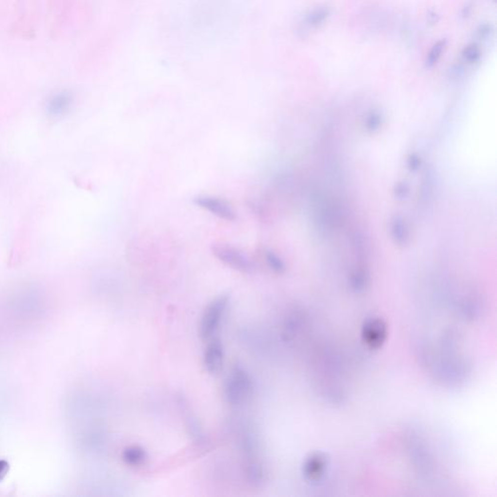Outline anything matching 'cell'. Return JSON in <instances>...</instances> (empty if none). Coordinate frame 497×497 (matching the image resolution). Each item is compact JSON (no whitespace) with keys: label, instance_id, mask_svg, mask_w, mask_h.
I'll return each instance as SVG.
<instances>
[{"label":"cell","instance_id":"14","mask_svg":"<svg viewBox=\"0 0 497 497\" xmlns=\"http://www.w3.org/2000/svg\"><path fill=\"white\" fill-rule=\"evenodd\" d=\"M329 14V11L327 8H318L314 11H312L307 17H306V22L308 25L316 27L319 26L320 23H322L325 18H327Z\"/></svg>","mask_w":497,"mask_h":497},{"label":"cell","instance_id":"12","mask_svg":"<svg viewBox=\"0 0 497 497\" xmlns=\"http://www.w3.org/2000/svg\"><path fill=\"white\" fill-rule=\"evenodd\" d=\"M264 260L268 267L276 274H284L285 272L284 261L274 250L266 248L264 250Z\"/></svg>","mask_w":497,"mask_h":497},{"label":"cell","instance_id":"18","mask_svg":"<svg viewBox=\"0 0 497 497\" xmlns=\"http://www.w3.org/2000/svg\"><path fill=\"white\" fill-rule=\"evenodd\" d=\"M421 166V158L417 154H412L408 158V168L411 171H416Z\"/></svg>","mask_w":497,"mask_h":497},{"label":"cell","instance_id":"16","mask_svg":"<svg viewBox=\"0 0 497 497\" xmlns=\"http://www.w3.org/2000/svg\"><path fill=\"white\" fill-rule=\"evenodd\" d=\"M382 123H383L382 116L377 112H373L366 118L365 126L369 132H375L380 129V127L382 126Z\"/></svg>","mask_w":497,"mask_h":497},{"label":"cell","instance_id":"1","mask_svg":"<svg viewBox=\"0 0 497 497\" xmlns=\"http://www.w3.org/2000/svg\"><path fill=\"white\" fill-rule=\"evenodd\" d=\"M253 391V383L250 375L242 366L236 365L231 368L225 382V397L231 406H239L246 403Z\"/></svg>","mask_w":497,"mask_h":497},{"label":"cell","instance_id":"17","mask_svg":"<svg viewBox=\"0 0 497 497\" xmlns=\"http://www.w3.org/2000/svg\"><path fill=\"white\" fill-rule=\"evenodd\" d=\"M408 194L409 187L406 183H399L396 185L394 190L395 197H397L398 199H404L407 197Z\"/></svg>","mask_w":497,"mask_h":497},{"label":"cell","instance_id":"11","mask_svg":"<svg viewBox=\"0 0 497 497\" xmlns=\"http://www.w3.org/2000/svg\"><path fill=\"white\" fill-rule=\"evenodd\" d=\"M391 238L395 244L399 246H405L410 240V231L408 226L403 218L394 217L391 221L390 226Z\"/></svg>","mask_w":497,"mask_h":497},{"label":"cell","instance_id":"7","mask_svg":"<svg viewBox=\"0 0 497 497\" xmlns=\"http://www.w3.org/2000/svg\"><path fill=\"white\" fill-rule=\"evenodd\" d=\"M203 353V365L206 371L217 375L223 369L225 362V350L219 338L209 339Z\"/></svg>","mask_w":497,"mask_h":497},{"label":"cell","instance_id":"4","mask_svg":"<svg viewBox=\"0 0 497 497\" xmlns=\"http://www.w3.org/2000/svg\"><path fill=\"white\" fill-rule=\"evenodd\" d=\"M361 340L370 349L381 348L388 337V325L379 317H371L364 320L361 326Z\"/></svg>","mask_w":497,"mask_h":497},{"label":"cell","instance_id":"2","mask_svg":"<svg viewBox=\"0 0 497 497\" xmlns=\"http://www.w3.org/2000/svg\"><path fill=\"white\" fill-rule=\"evenodd\" d=\"M229 302L230 296L228 294H221L210 302L204 310L199 323V335L203 341L215 337L227 312Z\"/></svg>","mask_w":497,"mask_h":497},{"label":"cell","instance_id":"19","mask_svg":"<svg viewBox=\"0 0 497 497\" xmlns=\"http://www.w3.org/2000/svg\"><path fill=\"white\" fill-rule=\"evenodd\" d=\"M10 470V464L6 461H0V482L4 479Z\"/></svg>","mask_w":497,"mask_h":497},{"label":"cell","instance_id":"9","mask_svg":"<svg viewBox=\"0 0 497 497\" xmlns=\"http://www.w3.org/2000/svg\"><path fill=\"white\" fill-rule=\"evenodd\" d=\"M246 458H245V473L250 484L260 485L264 480V469L255 452V447L251 441L245 442Z\"/></svg>","mask_w":497,"mask_h":497},{"label":"cell","instance_id":"3","mask_svg":"<svg viewBox=\"0 0 497 497\" xmlns=\"http://www.w3.org/2000/svg\"><path fill=\"white\" fill-rule=\"evenodd\" d=\"M214 256L225 265L241 273H250L253 270V264L242 250L229 244H214L212 246Z\"/></svg>","mask_w":497,"mask_h":497},{"label":"cell","instance_id":"6","mask_svg":"<svg viewBox=\"0 0 497 497\" xmlns=\"http://www.w3.org/2000/svg\"><path fill=\"white\" fill-rule=\"evenodd\" d=\"M75 95L67 89L55 91L50 95L45 103L46 114L53 119H59L66 116L74 106Z\"/></svg>","mask_w":497,"mask_h":497},{"label":"cell","instance_id":"15","mask_svg":"<svg viewBox=\"0 0 497 497\" xmlns=\"http://www.w3.org/2000/svg\"><path fill=\"white\" fill-rule=\"evenodd\" d=\"M462 56L467 62L473 63L478 61L481 57L480 48L476 44H470L466 46L462 51Z\"/></svg>","mask_w":497,"mask_h":497},{"label":"cell","instance_id":"13","mask_svg":"<svg viewBox=\"0 0 497 497\" xmlns=\"http://www.w3.org/2000/svg\"><path fill=\"white\" fill-rule=\"evenodd\" d=\"M446 44H447V41L445 39H442V40H439L437 41L431 48V50L429 51V53L427 54V57H426V66L427 67H433L437 61L439 60V58L441 57L442 55V53L444 51L445 47H446Z\"/></svg>","mask_w":497,"mask_h":497},{"label":"cell","instance_id":"10","mask_svg":"<svg viewBox=\"0 0 497 497\" xmlns=\"http://www.w3.org/2000/svg\"><path fill=\"white\" fill-rule=\"evenodd\" d=\"M123 462L131 467L142 466L148 460V455L145 449L139 445H131L124 448L122 453Z\"/></svg>","mask_w":497,"mask_h":497},{"label":"cell","instance_id":"5","mask_svg":"<svg viewBox=\"0 0 497 497\" xmlns=\"http://www.w3.org/2000/svg\"><path fill=\"white\" fill-rule=\"evenodd\" d=\"M194 202L196 206L212 214L215 217L226 222H233L236 220V213L231 204L223 198L212 196H198L195 197Z\"/></svg>","mask_w":497,"mask_h":497},{"label":"cell","instance_id":"8","mask_svg":"<svg viewBox=\"0 0 497 497\" xmlns=\"http://www.w3.org/2000/svg\"><path fill=\"white\" fill-rule=\"evenodd\" d=\"M329 459L323 452H315L309 455L302 465V473L310 482H319L326 473Z\"/></svg>","mask_w":497,"mask_h":497}]
</instances>
